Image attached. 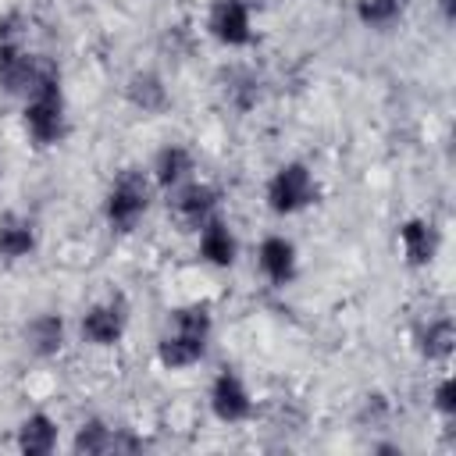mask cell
I'll use <instances>...</instances> for the list:
<instances>
[{"label":"cell","instance_id":"cell-10","mask_svg":"<svg viewBox=\"0 0 456 456\" xmlns=\"http://www.w3.org/2000/svg\"><path fill=\"white\" fill-rule=\"evenodd\" d=\"M256 271L264 274L267 285H292L296 271H299V253H296V242L285 239V235H264L260 246H256Z\"/></svg>","mask_w":456,"mask_h":456},{"label":"cell","instance_id":"cell-18","mask_svg":"<svg viewBox=\"0 0 456 456\" xmlns=\"http://www.w3.org/2000/svg\"><path fill=\"white\" fill-rule=\"evenodd\" d=\"M452 346H456V328L449 317H435L428 321L420 331H417V349L424 360H435V363H445L452 356Z\"/></svg>","mask_w":456,"mask_h":456},{"label":"cell","instance_id":"cell-21","mask_svg":"<svg viewBox=\"0 0 456 456\" xmlns=\"http://www.w3.org/2000/svg\"><path fill=\"white\" fill-rule=\"evenodd\" d=\"M431 406H435V413H438L442 420H456V385H452V378H442V381L435 385Z\"/></svg>","mask_w":456,"mask_h":456},{"label":"cell","instance_id":"cell-7","mask_svg":"<svg viewBox=\"0 0 456 456\" xmlns=\"http://www.w3.org/2000/svg\"><path fill=\"white\" fill-rule=\"evenodd\" d=\"M207 403H210V413L221 420V424H246L253 417V392L246 388V381L235 374V370H217V378L210 381V392H207Z\"/></svg>","mask_w":456,"mask_h":456},{"label":"cell","instance_id":"cell-8","mask_svg":"<svg viewBox=\"0 0 456 456\" xmlns=\"http://www.w3.org/2000/svg\"><path fill=\"white\" fill-rule=\"evenodd\" d=\"M207 32L221 46H249L253 43V11L246 0H214L207 14Z\"/></svg>","mask_w":456,"mask_h":456},{"label":"cell","instance_id":"cell-12","mask_svg":"<svg viewBox=\"0 0 456 456\" xmlns=\"http://www.w3.org/2000/svg\"><path fill=\"white\" fill-rule=\"evenodd\" d=\"M399 249L410 267H428L438 256V228L428 217H406L399 224Z\"/></svg>","mask_w":456,"mask_h":456},{"label":"cell","instance_id":"cell-14","mask_svg":"<svg viewBox=\"0 0 456 456\" xmlns=\"http://www.w3.org/2000/svg\"><path fill=\"white\" fill-rule=\"evenodd\" d=\"M25 346L32 356L39 360H50L64 349V317L53 314V310H43L36 314L28 324H25Z\"/></svg>","mask_w":456,"mask_h":456},{"label":"cell","instance_id":"cell-16","mask_svg":"<svg viewBox=\"0 0 456 456\" xmlns=\"http://www.w3.org/2000/svg\"><path fill=\"white\" fill-rule=\"evenodd\" d=\"M139 442L132 438H118V431L100 420V417H89L78 424L75 431V452H89V456H100V452H118V449H135Z\"/></svg>","mask_w":456,"mask_h":456},{"label":"cell","instance_id":"cell-4","mask_svg":"<svg viewBox=\"0 0 456 456\" xmlns=\"http://www.w3.org/2000/svg\"><path fill=\"white\" fill-rule=\"evenodd\" d=\"M264 200H267V210L278 214V217H292V214L306 210V207L317 200V178H314L310 164H303V160H285V164L267 178Z\"/></svg>","mask_w":456,"mask_h":456},{"label":"cell","instance_id":"cell-22","mask_svg":"<svg viewBox=\"0 0 456 456\" xmlns=\"http://www.w3.org/2000/svg\"><path fill=\"white\" fill-rule=\"evenodd\" d=\"M438 11H442L445 21H452V14H456V0H438Z\"/></svg>","mask_w":456,"mask_h":456},{"label":"cell","instance_id":"cell-9","mask_svg":"<svg viewBox=\"0 0 456 456\" xmlns=\"http://www.w3.org/2000/svg\"><path fill=\"white\" fill-rule=\"evenodd\" d=\"M78 328H82V338H86L89 346H96V349H110V346L121 342V335H125V328H128V310H125L121 299L93 303V306L82 314Z\"/></svg>","mask_w":456,"mask_h":456},{"label":"cell","instance_id":"cell-5","mask_svg":"<svg viewBox=\"0 0 456 456\" xmlns=\"http://www.w3.org/2000/svg\"><path fill=\"white\" fill-rule=\"evenodd\" d=\"M21 121H25V132L32 135L36 146H57L68 135V110H64L61 82H50L39 93H32L25 100Z\"/></svg>","mask_w":456,"mask_h":456},{"label":"cell","instance_id":"cell-3","mask_svg":"<svg viewBox=\"0 0 456 456\" xmlns=\"http://www.w3.org/2000/svg\"><path fill=\"white\" fill-rule=\"evenodd\" d=\"M50 82H61V71L50 57L28 53L21 43H0V89L7 96L28 100Z\"/></svg>","mask_w":456,"mask_h":456},{"label":"cell","instance_id":"cell-15","mask_svg":"<svg viewBox=\"0 0 456 456\" xmlns=\"http://www.w3.org/2000/svg\"><path fill=\"white\" fill-rule=\"evenodd\" d=\"M36 253V221L7 210L0 214V256L4 260H25Z\"/></svg>","mask_w":456,"mask_h":456},{"label":"cell","instance_id":"cell-6","mask_svg":"<svg viewBox=\"0 0 456 456\" xmlns=\"http://www.w3.org/2000/svg\"><path fill=\"white\" fill-rule=\"evenodd\" d=\"M171 214L175 221L185 228V232H196L203 228L210 217H217L221 210V189L210 185V182H200V178H189L182 182L178 189H171Z\"/></svg>","mask_w":456,"mask_h":456},{"label":"cell","instance_id":"cell-2","mask_svg":"<svg viewBox=\"0 0 456 456\" xmlns=\"http://www.w3.org/2000/svg\"><path fill=\"white\" fill-rule=\"evenodd\" d=\"M153 189L157 185H153L150 171H142V167L118 171V178L110 182V189L103 196V221L114 232H132L146 217V210L153 203Z\"/></svg>","mask_w":456,"mask_h":456},{"label":"cell","instance_id":"cell-1","mask_svg":"<svg viewBox=\"0 0 456 456\" xmlns=\"http://www.w3.org/2000/svg\"><path fill=\"white\" fill-rule=\"evenodd\" d=\"M214 331V314L207 303H189L171 310L164 335L157 338V360L167 370H185L203 360L207 342Z\"/></svg>","mask_w":456,"mask_h":456},{"label":"cell","instance_id":"cell-19","mask_svg":"<svg viewBox=\"0 0 456 456\" xmlns=\"http://www.w3.org/2000/svg\"><path fill=\"white\" fill-rule=\"evenodd\" d=\"M128 100H132L142 114H157V110H164V103H167V89H164L160 75H153V71H135V75L128 78Z\"/></svg>","mask_w":456,"mask_h":456},{"label":"cell","instance_id":"cell-20","mask_svg":"<svg viewBox=\"0 0 456 456\" xmlns=\"http://www.w3.org/2000/svg\"><path fill=\"white\" fill-rule=\"evenodd\" d=\"M403 7H406V0H356V21L363 28L385 32L403 18Z\"/></svg>","mask_w":456,"mask_h":456},{"label":"cell","instance_id":"cell-11","mask_svg":"<svg viewBox=\"0 0 456 456\" xmlns=\"http://www.w3.org/2000/svg\"><path fill=\"white\" fill-rule=\"evenodd\" d=\"M196 249H200V260L203 264H210V267H232L235 256H239V239H235L232 224L217 214L203 228H196Z\"/></svg>","mask_w":456,"mask_h":456},{"label":"cell","instance_id":"cell-13","mask_svg":"<svg viewBox=\"0 0 456 456\" xmlns=\"http://www.w3.org/2000/svg\"><path fill=\"white\" fill-rule=\"evenodd\" d=\"M192 171H196V160H192L189 146H182V142L160 146L157 157H153V164H150V178H153V185L164 189V192H171V189H178L182 182H189Z\"/></svg>","mask_w":456,"mask_h":456},{"label":"cell","instance_id":"cell-17","mask_svg":"<svg viewBox=\"0 0 456 456\" xmlns=\"http://www.w3.org/2000/svg\"><path fill=\"white\" fill-rule=\"evenodd\" d=\"M18 449L25 456H46L57 449V420L43 410L28 413L21 424H18Z\"/></svg>","mask_w":456,"mask_h":456}]
</instances>
